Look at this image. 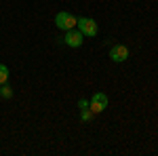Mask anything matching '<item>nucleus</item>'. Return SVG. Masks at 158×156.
Masks as SVG:
<instances>
[{"mask_svg": "<svg viewBox=\"0 0 158 156\" xmlns=\"http://www.w3.org/2000/svg\"><path fill=\"white\" fill-rule=\"evenodd\" d=\"M110 59L114 61V63L127 61L129 59V48L124 47V44H114V47L110 48Z\"/></svg>", "mask_w": 158, "mask_h": 156, "instance_id": "obj_5", "label": "nucleus"}, {"mask_svg": "<svg viewBox=\"0 0 158 156\" xmlns=\"http://www.w3.org/2000/svg\"><path fill=\"white\" fill-rule=\"evenodd\" d=\"M76 23H78V17H74L72 13H68V11H61V13L55 15V25H57L59 30H63V32L76 27Z\"/></svg>", "mask_w": 158, "mask_h": 156, "instance_id": "obj_2", "label": "nucleus"}, {"mask_svg": "<svg viewBox=\"0 0 158 156\" xmlns=\"http://www.w3.org/2000/svg\"><path fill=\"white\" fill-rule=\"evenodd\" d=\"M63 42H65L70 48H80V47H82V42H85V34H82L78 27H72V30L65 32Z\"/></svg>", "mask_w": 158, "mask_h": 156, "instance_id": "obj_3", "label": "nucleus"}, {"mask_svg": "<svg viewBox=\"0 0 158 156\" xmlns=\"http://www.w3.org/2000/svg\"><path fill=\"white\" fill-rule=\"evenodd\" d=\"M9 80V68L4 63H0V84H4Z\"/></svg>", "mask_w": 158, "mask_h": 156, "instance_id": "obj_8", "label": "nucleus"}, {"mask_svg": "<svg viewBox=\"0 0 158 156\" xmlns=\"http://www.w3.org/2000/svg\"><path fill=\"white\" fill-rule=\"evenodd\" d=\"M78 108H80V110L89 108V99H80V101H78Z\"/></svg>", "mask_w": 158, "mask_h": 156, "instance_id": "obj_9", "label": "nucleus"}, {"mask_svg": "<svg viewBox=\"0 0 158 156\" xmlns=\"http://www.w3.org/2000/svg\"><path fill=\"white\" fill-rule=\"evenodd\" d=\"M76 27L89 38H95L99 34V27H97V21L95 19H91V17H78V23Z\"/></svg>", "mask_w": 158, "mask_h": 156, "instance_id": "obj_1", "label": "nucleus"}, {"mask_svg": "<svg viewBox=\"0 0 158 156\" xmlns=\"http://www.w3.org/2000/svg\"><path fill=\"white\" fill-rule=\"evenodd\" d=\"M89 108L93 110L95 114L103 112V110L108 108V95H106V93H95V95L89 99Z\"/></svg>", "mask_w": 158, "mask_h": 156, "instance_id": "obj_4", "label": "nucleus"}, {"mask_svg": "<svg viewBox=\"0 0 158 156\" xmlns=\"http://www.w3.org/2000/svg\"><path fill=\"white\" fill-rule=\"evenodd\" d=\"M93 116H95V112H93L91 108H82V110H80V120H82V122L93 120Z\"/></svg>", "mask_w": 158, "mask_h": 156, "instance_id": "obj_6", "label": "nucleus"}, {"mask_svg": "<svg viewBox=\"0 0 158 156\" xmlns=\"http://www.w3.org/2000/svg\"><path fill=\"white\" fill-rule=\"evenodd\" d=\"M0 97H2V99H11V97H13V89L6 82L0 84Z\"/></svg>", "mask_w": 158, "mask_h": 156, "instance_id": "obj_7", "label": "nucleus"}]
</instances>
